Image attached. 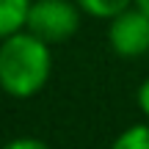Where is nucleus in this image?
Segmentation results:
<instances>
[{"label": "nucleus", "mask_w": 149, "mask_h": 149, "mask_svg": "<svg viewBox=\"0 0 149 149\" xmlns=\"http://www.w3.org/2000/svg\"><path fill=\"white\" fill-rule=\"evenodd\" d=\"M0 149H53L47 141L33 138V135H22V138H11L8 144H3Z\"/></svg>", "instance_id": "7"}, {"label": "nucleus", "mask_w": 149, "mask_h": 149, "mask_svg": "<svg viewBox=\"0 0 149 149\" xmlns=\"http://www.w3.org/2000/svg\"><path fill=\"white\" fill-rule=\"evenodd\" d=\"M111 149H149V124H133L113 138Z\"/></svg>", "instance_id": "6"}, {"label": "nucleus", "mask_w": 149, "mask_h": 149, "mask_svg": "<svg viewBox=\"0 0 149 149\" xmlns=\"http://www.w3.org/2000/svg\"><path fill=\"white\" fill-rule=\"evenodd\" d=\"M33 0H0V39L22 31Z\"/></svg>", "instance_id": "4"}, {"label": "nucleus", "mask_w": 149, "mask_h": 149, "mask_svg": "<svg viewBox=\"0 0 149 149\" xmlns=\"http://www.w3.org/2000/svg\"><path fill=\"white\" fill-rule=\"evenodd\" d=\"M80 14L83 8L77 6V0H33L25 28L47 44H61L77 33Z\"/></svg>", "instance_id": "2"}, {"label": "nucleus", "mask_w": 149, "mask_h": 149, "mask_svg": "<svg viewBox=\"0 0 149 149\" xmlns=\"http://www.w3.org/2000/svg\"><path fill=\"white\" fill-rule=\"evenodd\" d=\"M83 14L94 17V19H111V17L122 14L124 8L135 6V0H77Z\"/></svg>", "instance_id": "5"}, {"label": "nucleus", "mask_w": 149, "mask_h": 149, "mask_svg": "<svg viewBox=\"0 0 149 149\" xmlns=\"http://www.w3.org/2000/svg\"><path fill=\"white\" fill-rule=\"evenodd\" d=\"M135 6H138V8H144L146 14H149V0H135Z\"/></svg>", "instance_id": "9"}, {"label": "nucleus", "mask_w": 149, "mask_h": 149, "mask_svg": "<svg viewBox=\"0 0 149 149\" xmlns=\"http://www.w3.org/2000/svg\"><path fill=\"white\" fill-rule=\"evenodd\" d=\"M53 53L44 39L28 28L0 39V88L14 100H28L47 86Z\"/></svg>", "instance_id": "1"}, {"label": "nucleus", "mask_w": 149, "mask_h": 149, "mask_svg": "<svg viewBox=\"0 0 149 149\" xmlns=\"http://www.w3.org/2000/svg\"><path fill=\"white\" fill-rule=\"evenodd\" d=\"M108 44L119 58H141L149 53V14L138 6H130L122 14L108 19Z\"/></svg>", "instance_id": "3"}, {"label": "nucleus", "mask_w": 149, "mask_h": 149, "mask_svg": "<svg viewBox=\"0 0 149 149\" xmlns=\"http://www.w3.org/2000/svg\"><path fill=\"white\" fill-rule=\"evenodd\" d=\"M135 102H138L141 113H144V116H149V77L138 86V91H135Z\"/></svg>", "instance_id": "8"}]
</instances>
